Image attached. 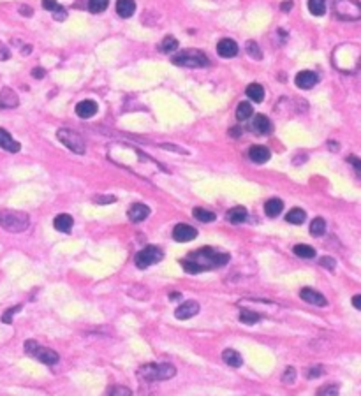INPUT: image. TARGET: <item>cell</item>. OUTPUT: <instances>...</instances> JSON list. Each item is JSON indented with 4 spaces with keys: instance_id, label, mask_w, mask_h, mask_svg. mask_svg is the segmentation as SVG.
I'll use <instances>...</instances> for the list:
<instances>
[{
    "instance_id": "35",
    "label": "cell",
    "mask_w": 361,
    "mask_h": 396,
    "mask_svg": "<svg viewBox=\"0 0 361 396\" xmlns=\"http://www.w3.org/2000/svg\"><path fill=\"white\" fill-rule=\"evenodd\" d=\"M338 384H324L321 389H317V396H338Z\"/></svg>"
},
{
    "instance_id": "3",
    "label": "cell",
    "mask_w": 361,
    "mask_h": 396,
    "mask_svg": "<svg viewBox=\"0 0 361 396\" xmlns=\"http://www.w3.org/2000/svg\"><path fill=\"white\" fill-rule=\"evenodd\" d=\"M175 65L178 67H191V69H199V67H206L208 65V56L204 55L199 49H183L178 55H175L171 59Z\"/></svg>"
},
{
    "instance_id": "48",
    "label": "cell",
    "mask_w": 361,
    "mask_h": 396,
    "mask_svg": "<svg viewBox=\"0 0 361 396\" xmlns=\"http://www.w3.org/2000/svg\"><path fill=\"white\" fill-rule=\"evenodd\" d=\"M180 298H182V294H180V292H171V294H169V299H180Z\"/></svg>"
},
{
    "instance_id": "29",
    "label": "cell",
    "mask_w": 361,
    "mask_h": 396,
    "mask_svg": "<svg viewBox=\"0 0 361 396\" xmlns=\"http://www.w3.org/2000/svg\"><path fill=\"white\" fill-rule=\"evenodd\" d=\"M261 319H262V315H261V313H257V312H252V310H241L240 312V320L243 324L252 326V324L259 323Z\"/></svg>"
},
{
    "instance_id": "5",
    "label": "cell",
    "mask_w": 361,
    "mask_h": 396,
    "mask_svg": "<svg viewBox=\"0 0 361 396\" xmlns=\"http://www.w3.org/2000/svg\"><path fill=\"white\" fill-rule=\"evenodd\" d=\"M25 352L30 354L32 357H35L37 361L44 363V365H56V363L60 361L59 352H55V350L48 347H43V345L37 344L35 340L25 342Z\"/></svg>"
},
{
    "instance_id": "20",
    "label": "cell",
    "mask_w": 361,
    "mask_h": 396,
    "mask_svg": "<svg viewBox=\"0 0 361 396\" xmlns=\"http://www.w3.org/2000/svg\"><path fill=\"white\" fill-rule=\"evenodd\" d=\"M222 360L227 366H233V368H240L243 365V357L241 354L235 349H225L222 352Z\"/></svg>"
},
{
    "instance_id": "44",
    "label": "cell",
    "mask_w": 361,
    "mask_h": 396,
    "mask_svg": "<svg viewBox=\"0 0 361 396\" xmlns=\"http://www.w3.org/2000/svg\"><path fill=\"white\" fill-rule=\"evenodd\" d=\"M352 307H354L356 310H361V294H356L354 298H352Z\"/></svg>"
},
{
    "instance_id": "19",
    "label": "cell",
    "mask_w": 361,
    "mask_h": 396,
    "mask_svg": "<svg viewBox=\"0 0 361 396\" xmlns=\"http://www.w3.org/2000/svg\"><path fill=\"white\" fill-rule=\"evenodd\" d=\"M252 129L257 132V134H270L272 132V122H270L268 117L264 115H256L252 122Z\"/></svg>"
},
{
    "instance_id": "17",
    "label": "cell",
    "mask_w": 361,
    "mask_h": 396,
    "mask_svg": "<svg viewBox=\"0 0 361 396\" xmlns=\"http://www.w3.org/2000/svg\"><path fill=\"white\" fill-rule=\"evenodd\" d=\"M72 225H74V220H72V217L69 213H60L53 220V228L60 231V233H71Z\"/></svg>"
},
{
    "instance_id": "49",
    "label": "cell",
    "mask_w": 361,
    "mask_h": 396,
    "mask_svg": "<svg viewBox=\"0 0 361 396\" xmlns=\"http://www.w3.org/2000/svg\"><path fill=\"white\" fill-rule=\"evenodd\" d=\"M20 12H22V14H23V12H25L27 16H30V14H32V11L28 9V7H22V9H20Z\"/></svg>"
},
{
    "instance_id": "41",
    "label": "cell",
    "mask_w": 361,
    "mask_h": 396,
    "mask_svg": "<svg viewBox=\"0 0 361 396\" xmlns=\"http://www.w3.org/2000/svg\"><path fill=\"white\" fill-rule=\"evenodd\" d=\"M43 7L46 11H50V12H55L60 6H59V2H56V0H43Z\"/></svg>"
},
{
    "instance_id": "30",
    "label": "cell",
    "mask_w": 361,
    "mask_h": 396,
    "mask_svg": "<svg viewBox=\"0 0 361 396\" xmlns=\"http://www.w3.org/2000/svg\"><path fill=\"white\" fill-rule=\"evenodd\" d=\"M324 233H326V222H324V218L321 217L314 218V220L310 222V234L312 236H322Z\"/></svg>"
},
{
    "instance_id": "15",
    "label": "cell",
    "mask_w": 361,
    "mask_h": 396,
    "mask_svg": "<svg viewBox=\"0 0 361 396\" xmlns=\"http://www.w3.org/2000/svg\"><path fill=\"white\" fill-rule=\"evenodd\" d=\"M0 148L6 152H11V154H18V152L22 150V144L16 141V139H13V136L6 129H0Z\"/></svg>"
},
{
    "instance_id": "22",
    "label": "cell",
    "mask_w": 361,
    "mask_h": 396,
    "mask_svg": "<svg viewBox=\"0 0 361 396\" xmlns=\"http://www.w3.org/2000/svg\"><path fill=\"white\" fill-rule=\"evenodd\" d=\"M136 11V2L134 0H117V12L122 18H130Z\"/></svg>"
},
{
    "instance_id": "8",
    "label": "cell",
    "mask_w": 361,
    "mask_h": 396,
    "mask_svg": "<svg viewBox=\"0 0 361 396\" xmlns=\"http://www.w3.org/2000/svg\"><path fill=\"white\" fill-rule=\"evenodd\" d=\"M335 12L342 20H358L361 7L356 0H335Z\"/></svg>"
},
{
    "instance_id": "28",
    "label": "cell",
    "mask_w": 361,
    "mask_h": 396,
    "mask_svg": "<svg viewBox=\"0 0 361 396\" xmlns=\"http://www.w3.org/2000/svg\"><path fill=\"white\" fill-rule=\"evenodd\" d=\"M252 113H254V109H252V106H250V102H249V101H243V102H240V104H238L236 118H238V120H240V122L249 120V118L252 117Z\"/></svg>"
},
{
    "instance_id": "36",
    "label": "cell",
    "mask_w": 361,
    "mask_h": 396,
    "mask_svg": "<svg viewBox=\"0 0 361 396\" xmlns=\"http://www.w3.org/2000/svg\"><path fill=\"white\" fill-rule=\"evenodd\" d=\"M23 308V305H16V307H13V308H9V310H6L4 312V315H2V323L4 324H11L13 323V315L16 312H20Z\"/></svg>"
},
{
    "instance_id": "9",
    "label": "cell",
    "mask_w": 361,
    "mask_h": 396,
    "mask_svg": "<svg viewBox=\"0 0 361 396\" xmlns=\"http://www.w3.org/2000/svg\"><path fill=\"white\" fill-rule=\"evenodd\" d=\"M199 313V303L194 299H188V301H183L178 308L175 310V317L180 320H187V319H192Z\"/></svg>"
},
{
    "instance_id": "50",
    "label": "cell",
    "mask_w": 361,
    "mask_h": 396,
    "mask_svg": "<svg viewBox=\"0 0 361 396\" xmlns=\"http://www.w3.org/2000/svg\"><path fill=\"white\" fill-rule=\"evenodd\" d=\"M231 136H240V129H231Z\"/></svg>"
},
{
    "instance_id": "24",
    "label": "cell",
    "mask_w": 361,
    "mask_h": 396,
    "mask_svg": "<svg viewBox=\"0 0 361 396\" xmlns=\"http://www.w3.org/2000/svg\"><path fill=\"white\" fill-rule=\"evenodd\" d=\"M247 217L249 213L243 206H235V208H231L227 212V220L231 222V224H243V222L247 220Z\"/></svg>"
},
{
    "instance_id": "47",
    "label": "cell",
    "mask_w": 361,
    "mask_h": 396,
    "mask_svg": "<svg viewBox=\"0 0 361 396\" xmlns=\"http://www.w3.org/2000/svg\"><path fill=\"white\" fill-rule=\"evenodd\" d=\"M289 9H293V2H284V4H282V11L287 12Z\"/></svg>"
},
{
    "instance_id": "32",
    "label": "cell",
    "mask_w": 361,
    "mask_h": 396,
    "mask_svg": "<svg viewBox=\"0 0 361 396\" xmlns=\"http://www.w3.org/2000/svg\"><path fill=\"white\" fill-rule=\"evenodd\" d=\"M159 49H161V51H164V53L175 51V49H178V41H176L173 35L164 37V41H162L161 44H159Z\"/></svg>"
},
{
    "instance_id": "1",
    "label": "cell",
    "mask_w": 361,
    "mask_h": 396,
    "mask_svg": "<svg viewBox=\"0 0 361 396\" xmlns=\"http://www.w3.org/2000/svg\"><path fill=\"white\" fill-rule=\"evenodd\" d=\"M231 255L227 252H220L212 247H203V249L196 250V252L188 254L185 259H182V268L187 273L198 275L203 271H210L215 268H222L229 262Z\"/></svg>"
},
{
    "instance_id": "46",
    "label": "cell",
    "mask_w": 361,
    "mask_h": 396,
    "mask_svg": "<svg viewBox=\"0 0 361 396\" xmlns=\"http://www.w3.org/2000/svg\"><path fill=\"white\" fill-rule=\"evenodd\" d=\"M32 76L34 78H44V71L43 69H34V71H32Z\"/></svg>"
},
{
    "instance_id": "18",
    "label": "cell",
    "mask_w": 361,
    "mask_h": 396,
    "mask_svg": "<svg viewBox=\"0 0 361 396\" xmlns=\"http://www.w3.org/2000/svg\"><path fill=\"white\" fill-rule=\"evenodd\" d=\"M97 109L99 108H97V104L93 101H81L76 106V115L80 118H92L97 113Z\"/></svg>"
},
{
    "instance_id": "2",
    "label": "cell",
    "mask_w": 361,
    "mask_h": 396,
    "mask_svg": "<svg viewBox=\"0 0 361 396\" xmlns=\"http://www.w3.org/2000/svg\"><path fill=\"white\" fill-rule=\"evenodd\" d=\"M138 375L146 382H161L173 379L176 375V368L171 363H150V365H143Z\"/></svg>"
},
{
    "instance_id": "34",
    "label": "cell",
    "mask_w": 361,
    "mask_h": 396,
    "mask_svg": "<svg viewBox=\"0 0 361 396\" xmlns=\"http://www.w3.org/2000/svg\"><path fill=\"white\" fill-rule=\"evenodd\" d=\"M108 4H109V0H88V11L99 14V12L106 11Z\"/></svg>"
},
{
    "instance_id": "39",
    "label": "cell",
    "mask_w": 361,
    "mask_h": 396,
    "mask_svg": "<svg viewBox=\"0 0 361 396\" xmlns=\"http://www.w3.org/2000/svg\"><path fill=\"white\" fill-rule=\"evenodd\" d=\"M324 373V368L322 366H310L309 368V373H307V377L309 379H317V377H321V375Z\"/></svg>"
},
{
    "instance_id": "40",
    "label": "cell",
    "mask_w": 361,
    "mask_h": 396,
    "mask_svg": "<svg viewBox=\"0 0 361 396\" xmlns=\"http://www.w3.org/2000/svg\"><path fill=\"white\" fill-rule=\"evenodd\" d=\"M247 51L250 53V56H254L256 60H259L261 59V51H259V48H257V44L256 43H249L247 44Z\"/></svg>"
},
{
    "instance_id": "21",
    "label": "cell",
    "mask_w": 361,
    "mask_h": 396,
    "mask_svg": "<svg viewBox=\"0 0 361 396\" xmlns=\"http://www.w3.org/2000/svg\"><path fill=\"white\" fill-rule=\"evenodd\" d=\"M18 106V96L11 88H4L0 92V108H16Z\"/></svg>"
},
{
    "instance_id": "23",
    "label": "cell",
    "mask_w": 361,
    "mask_h": 396,
    "mask_svg": "<svg viewBox=\"0 0 361 396\" xmlns=\"http://www.w3.org/2000/svg\"><path fill=\"white\" fill-rule=\"evenodd\" d=\"M282 210H284V203H282V199H277V197H273V199H268L264 203V213L268 217H278L282 213Z\"/></svg>"
},
{
    "instance_id": "43",
    "label": "cell",
    "mask_w": 361,
    "mask_h": 396,
    "mask_svg": "<svg viewBox=\"0 0 361 396\" xmlns=\"http://www.w3.org/2000/svg\"><path fill=\"white\" fill-rule=\"evenodd\" d=\"M349 162H351L352 166H354V169H356V171L359 173V169H361V162H359V159H358V157L351 155V157H349Z\"/></svg>"
},
{
    "instance_id": "10",
    "label": "cell",
    "mask_w": 361,
    "mask_h": 396,
    "mask_svg": "<svg viewBox=\"0 0 361 396\" xmlns=\"http://www.w3.org/2000/svg\"><path fill=\"white\" fill-rule=\"evenodd\" d=\"M196 236H198V231L188 224H178V225H175V229H173V240L178 243L192 241Z\"/></svg>"
},
{
    "instance_id": "45",
    "label": "cell",
    "mask_w": 361,
    "mask_h": 396,
    "mask_svg": "<svg viewBox=\"0 0 361 396\" xmlns=\"http://www.w3.org/2000/svg\"><path fill=\"white\" fill-rule=\"evenodd\" d=\"M96 201L97 203H101V204H106V203H113L115 197H96Z\"/></svg>"
},
{
    "instance_id": "27",
    "label": "cell",
    "mask_w": 361,
    "mask_h": 396,
    "mask_svg": "<svg viewBox=\"0 0 361 396\" xmlns=\"http://www.w3.org/2000/svg\"><path fill=\"white\" fill-rule=\"evenodd\" d=\"M294 255H298V257L301 259H314L315 257V249L310 245H303V243H299V245H294L293 249Z\"/></svg>"
},
{
    "instance_id": "16",
    "label": "cell",
    "mask_w": 361,
    "mask_h": 396,
    "mask_svg": "<svg viewBox=\"0 0 361 396\" xmlns=\"http://www.w3.org/2000/svg\"><path fill=\"white\" fill-rule=\"evenodd\" d=\"M150 215V208L143 203H134L127 212V217H129L130 222H143L146 217Z\"/></svg>"
},
{
    "instance_id": "26",
    "label": "cell",
    "mask_w": 361,
    "mask_h": 396,
    "mask_svg": "<svg viewBox=\"0 0 361 396\" xmlns=\"http://www.w3.org/2000/svg\"><path fill=\"white\" fill-rule=\"evenodd\" d=\"M305 218H307V213L303 212L301 208H293L286 215V222H289V224L293 225H301L303 222H305Z\"/></svg>"
},
{
    "instance_id": "33",
    "label": "cell",
    "mask_w": 361,
    "mask_h": 396,
    "mask_svg": "<svg viewBox=\"0 0 361 396\" xmlns=\"http://www.w3.org/2000/svg\"><path fill=\"white\" fill-rule=\"evenodd\" d=\"M309 11L314 16H322L326 12V2L324 0H309Z\"/></svg>"
},
{
    "instance_id": "25",
    "label": "cell",
    "mask_w": 361,
    "mask_h": 396,
    "mask_svg": "<svg viewBox=\"0 0 361 396\" xmlns=\"http://www.w3.org/2000/svg\"><path fill=\"white\" fill-rule=\"evenodd\" d=\"M245 93L249 96V99L252 102H262L264 101V88L259 83H250L245 90Z\"/></svg>"
},
{
    "instance_id": "4",
    "label": "cell",
    "mask_w": 361,
    "mask_h": 396,
    "mask_svg": "<svg viewBox=\"0 0 361 396\" xmlns=\"http://www.w3.org/2000/svg\"><path fill=\"white\" fill-rule=\"evenodd\" d=\"M0 225L9 233H22L28 228V215L14 210H4L0 212Z\"/></svg>"
},
{
    "instance_id": "12",
    "label": "cell",
    "mask_w": 361,
    "mask_h": 396,
    "mask_svg": "<svg viewBox=\"0 0 361 396\" xmlns=\"http://www.w3.org/2000/svg\"><path fill=\"white\" fill-rule=\"evenodd\" d=\"M294 83H296L298 88L301 90H310L314 88L315 83H317V76H315L312 71H299L294 78Z\"/></svg>"
},
{
    "instance_id": "14",
    "label": "cell",
    "mask_w": 361,
    "mask_h": 396,
    "mask_svg": "<svg viewBox=\"0 0 361 396\" xmlns=\"http://www.w3.org/2000/svg\"><path fill=\"white\" fill-rule=\"evenodd\" d=\"M270 157H272L270 150L266 146H262V144H254V146H250V150H249V159L256 164L268 162Z\"/></svg>"
},
{
    "instance_id": "6",
    "label": "cell",
    "mask_w": 361,
    "mask_h": 396,
    "mask_svg": "<svg viewBox=\"0 0 361 396\" xmlns=\"http://www.w3.org/2000/svg\"><path fill=\"white\" fill-rule=\"evenodd\" d=\"M162 259H164L162 249H159V247H155V245H148V247H145V249L139 250V252L136 254L134 262H136V266L139 268V270H146V268L161 262Z\"/></svg>"
},
{
    "instance_id": "31",
    "label": "cell",
    "mask_w": 361,
    "mask_h": 396,
    "mask_svg": "<svg viewBox=\"0 0 361 396\" xmlns=\"http://www.w3.org/2000/svg\"><path fill=\"white\" fill-rule=\"evenodd\" d=\"M194 217L198 218L199 222H204V224H208V222H213L217 218V215L213 212H210V210L206 208H194Z\"/></svg>"
},
{
    "instance_id": "11",
    "label": "cell",
    "mask_w": 361,
    "mask_h": 396,
    "mask_svg": "<svg viewBox=\"0 0 361 396\" xmlns=\"http://www.w3.org/2000/svg\"><path fill=\"white\" fill-rule=\"evenodd\" d=\"M299 298L309 305H315V307H326L328 305V299L324 298L321 292L314 291V289L310 287H303L301 291H299Z\"/></svg>"
},
{
    "instance_id": "38",
    "label": "cell",
    "mask_w": 361,
    "mask_h": 396,
    "mask_svg": "<svg viewBox=\"0 0 361 396\" xmlns=\"http://www.w3.org/2000/svg\"><path fill=\"white\" fill-rule=\"evenodd\" d=\"M109 396H132V391L127 386H115Z\"/></svg>"
},
{
    "instance_id": "37",
    "label": "cell",
    "mask_w": 361,
    "mask_h": 396,
    "mask_svg": "<svg viewBox=\"0 0 361 396\" xmlns=\"http://www.w3.org/2000/svg\"><path fill=\"white\" fill-rule=\"evenodd\" d=\"M294 381H296V370L293 366H287L284 370V375H282V382L284 384H293Z\"/></svg>"
},
{
    "instance_id": "13",
    "label": "cell",
    "mask_w": 361,
    "mask_h": 396,
    "mask_svg": "<svg viewBox=\"0 0 361 396\" xmlns=\"http://www.w3.org/2000/svg\"><path fill=\"white\" fill-rule=\"evenodd\" d=\"M217 53L222 59H233L238 55V44L233 39H220L217 44Z\"/></svg>"
},
{
    "instance_id": "7",
    "label": "cell",
    "mask_w": 361,
    "mask_h": 396,
    "mask_svg": "<svg viewBox=\"0 0 361 396\" xmlns=\"http://www.w3.org/2000/svg\"><path fill=\"white\" fill-rule=\"evenodd\" d=\"M56 138H59V141L62 144H65V146H67L72 154L83 155L85 150H87V148H85L83 138H81L78 132L71 130V129H60L59 132H56Z\"/></svg>"
},
{
    "instance_id": "42",
    "label": "cell",
    "mask_w": 361,
    "mask_h": 396,
    "mask_svg": "<svg viewBox=\"0 0 361 396\" xmlns=\"http://www.w3.org/2000/svg\"><path fill=\"white\" fill-rule=\"evenodd\" d=\"M319 264L324 268H328V270H335V261L333 257H328V255H324V257L319 259Z\"/></svg>"
}]
</instances>
